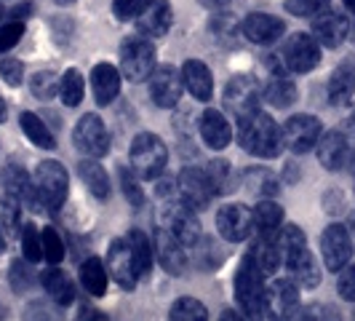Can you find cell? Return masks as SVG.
Segmentation results:
<instances>
[{
	"label": "cell",
	"instance_id": "6da1fadb",
	"mask_svg": "<svg viewBox=\"0 0 355 321\" xmlns=\"http://www.w3.org/2000/svg\"><path fill=\"white\" fill-rule=\"evenodd\" d=\"M278 244H281V257L294 279V284L302 289H315L320 284V268L315 257L307 252V238L300 225H286L278 231Z\"/></svg>",
	"mask_w": 355,
	"mask_h": 321
},
{
	"label": "cell",
	"instance_id": "7a4b0ae2",
	"mask_svg": "<svg viewBox=\"0 0 355 321\" xmlns=\"http://www.w3.org/2000/svg\"><path fill=\"white\" fill-rule=\"evenodd\" d=\"M238 142L257 158H275L284 150V134L267 113L257 110L238 121Z\"/></svg>",
	"mask_w": 355,
	"mask_h": 321
},
{
	"label": "cell",
	"instance_id": "3957f363",
	"mask_svg": "<svg viewBox=\"0 0 355 321\" xmlns=\"http://www.w3.org/2000/svg\"><path fill=\"white\" fill-rule=\"evenodd\" d=\"M235 300L243 308L249 321H262L267 316L265 303H267V286H265V273L254 263V257H246L238 273H235Z\"/></svg>",
	"mask_w": 355,
	"mask_h": 321
},
{
	"label": "cell",
	"instance_id": "277c9868",
	"mask_svg": "<svg viewBox=\"0 0 355 321\" xmlns=\"http://www.w3.org/2000/svg\"><path fill=\"white\" fill-rule=\"evenodd\" d=\"M33 185H35L40 206H46L49 212H59L64 206L67 193H70V177H67V169L59 160L37 163L35 174H33Z\"/></svg>",
	"mask_w": 355,
	"mask_h": 321
},
{
	"label": "cell",
	"instance_id": "5b68a950",
	"mask_svg": "<svg viewBox=\"0 0 355 321\" xmlns=\"http://www.w3.org/2000/svg\"><path fill=\"white\" fill-rule=\"evenodd\" d=\"M128 158H131V169L137 172L139 179H158L168 163V150L158 134L144 131V134L134 137Z\"/></svg>",
	"mask_w": 355,
	"mask_h": 321
},
{
	"label": "cell",
	"instance_id": "8992f818",
	"mask_svg": "<svg viewBox=\"0 0 355 321\" xmlns=\"http://www.w3.org/2000/svg\"><path fill=\"white\" fill-rule=\"evenodd\" d=\"M160 220H163V228L168 233H174L184 247H196L198 241H200V222H198L196 217V209L187 201H182L179 196L163 201Z\"/></svg>",
	"mask_w": 355,
	"mask_h": 321
},
{
	"label": "cell",
	"instance_id": "52a82bcc",
	"mask_svg": "<svg viewBox=\"0 0 355 321\" xmlns=\"http://www.w3.org/2000/svg\"><path fill=\"white\" fill-rule=\"evenodd\" d=\"M121 70L128 81H147L155 70V46L144 35H131L121 43Z\"/></svg>",
	"mask_w": 355,
	"mask_h": 321
},
{
	"label": "cell",
	"instance_id": "ba28073f",
	"mask_svg": "<svg viewBox=\"0 0 355 321\" xmlns=\"http://www.w3.org/2000/svg\"><path fill=\"white\" fill-rule=\"evenodd\" d=\"M259 102H262V86L254 75H235L225 86V105L238 121L257 113Z\"/></svg>",
	"mask_w": 355,
	"mask_h": 321
},
{
	"label": "cell",
	"instance_id": "9c48e42d",
	"mask_svg": "<svg viewBox=\"0 0 355 321\" xmlns=\"http://www.w3.org/2000/svg\"><path fill=\"white\" fill-rule=\"evenodd\" d=\"M281 134H284V145L291 153L304 156V153H310L318 145L320 134H323V124H320V118H315V115L300 113V115H291L281 126Z\"/></svg>",
	"mask_w": 355,
	"mask_h": 321
},
{
	"label": "cell",
	"instance_id": "30bf717a",
	"mask_svg": "<svg viewBox=\"0 0 355 321\" xmlns=\"http://www.w3.org/2000/svg\"><path fill=\"white\" fill-rule=\"evenodd\" d=\"M72 142L75 147L83 153V156H89V158H102L107 150H110V131H107L105 121L99 118V115H83L78 126H75V131H72Z\"/></svg>",
	"mask_w": 355,
	"mask_h": 321
},
{
	"label": "cell",
	"instance_id": "8fae6325",
	"mask_svg": "<svg viewBox=\"0 0 355 321\" xmlns=\"http://www.w3.org/2000/svg\"><path fill=\"white\" fill-rule=\"evenodd\" d=\"M284 65L288 72H310L313 67H318L320 62V46L318 40L307 33H294L284 43Z\"/></svg>",
	"mask_w": 355,
	"mask_h": 321
},
{
	"label": "cell",
	"instance_id": "7c38bea8",
	"mask_svg": "<svg viewBox=\"0 0 355 321\" xmlns=\"http://www.w3.org/2000/svg\"><path fill=\"white\" fill-rule=\"evenodd\" d=\"M267 316L272 321H291L300 311V286L294 279H275L267 286Z\"/></svg>",
	"mask_w": 355,
	"mask_h": 321
},
{
	"label": "cell",
	"instance_id": "4fadbf2b",
	"mask_svg": "<svg viewBox=\"0 0 355 321\" xmlns=\"http://www.w3.org/2000/svg\"><path fill=\"white\" fill-rule=\"evenodd\" d=\"M320 254H323V263L329 270H342V268L350 263L353 257V241H350V233L345 225L331 222L323 236H320Z\"/></svg>",
	"mask_w": 355,
	"mask_h": 321
},
{
	"label": "cell",
	"instance_id": "5bb4252c",
	"mask_svg": "<svg viewBox=\"0 0 355 321\" xmlns=\"http://www.w3.org/2000/svg\"><path fill=\"white\" fill-rule=\"evenodd\" d=\"M177 190H179V198L187 201L196 212L198 209H206V206L211 204V198L216 196L211 188V182H209V177H206V172L198 169V166H184V169L179 172Z\"/></svg>",
	"mask_w": 355,
	"mask_h": 321
},
{
	"label": "cell",
	"instance_id": "9a60e30c",
	"mask_svg": "<svg viewBox=\"0 0 355 321\" xmlns=\"http://www.w3.org/2000/svg\"><path fill=\"white\" fill-rule=\"evenodd\" d=\"M150 81V97L158 107H177L179 99H182V72L171 65H163V67H155L153 75L147 78Z\"/></svg>",
	"mask_w": 355,
	"mask_h": 321
},
{
	"label": "cell",
	"instance_id": "2e32d148",
	"mask_svg": "<svg viewBox=\"0 0 355 321\" xmlns=\"http://www.w3.org/2000/svg\"><path fill=\"white\" fill-rule=\"evenodd\" d=\"M105 268L107 273L115 279V284L128 289V292L139 281V273H137V265H134V257H131V249H128V241L125 238H115L110 244Z\"/></svg>",
	"mask_w": 355,
	"mask_h": 321
},
{
	"label": "cell",
	"instance_id": "e0dca14e",
	"mask_svg": "<svg viewBox=\"0 0 355 321\" xmlns=\"http://www.w3.org/2000/svg\"><path fill=\"white\" fill-rule=\"evenodd\" d=\"M171 22H174V14H171L168 0H147L142 11L137 14V30H139V35L155 40L171 30Z\"/></svg>",
	"mask_w": 355,
	"mask_h": 321
},
{
	"label": "cell",
	"instance_id": "ac0fdd59",
	"mask_svg": "<svg viewBox=\"0 0 355 321\" xmlns=\"http://www.w3.org/2000/svg\"><path fill=\"white\" fill-rule=\"evenodd\" d=\"M216 228L222 233V238H227L232 244L246 241L251 233H254L249 206H243V204H227V206H222L219 214H216Z\"/></svg>",
	"mask_w": 355,
	"mask_h": 321
},
{
	"label": "cell",
	"instance_id": "d6986e66",
	"mask_svg": "<svg viewBox=\"0 0 355 321\" xmlns=\"http://www.w3.org/2000/svg\"><path fill=\"white\" fill-rule=\"evenodd\" d=\"M284 33V19L270 17V14H249V17L243 19V24H241V35L251 40V43H257V46H270Z\"/></svg>",
	"mask_w": 355,
	"mask_h": 321
},
{
	"label": "cell",
	"instance_id": "ffe728a7",
	"mask_svg": "<svg viewBox=\"0 0 355 321\" xmlns=\"http://www.w3.org/2000/svg\"><path fill=\"white\" fill-rule=\"evenodd\" d=\"M155 254H158V263L163 265L166 273H171V276L184 273L187 249H184V244L179 241L177 236L168 233L166 228H158V233H155Z\"/></svg>",
	"mask_w": 355,
	"mask_h": 321
},
{
	"label": "cell",
	"instance_id": "44dd1931",
	"mask_svg": "<svg viewBox=\"0 0 355 321\" xmlns=\"http://www.w3.org/2000/svg\"><path fill=\"white\" fill-rule=\"evenodd\" d=\"M315 156H318L323 169L337 172L350 160V142L342 131H323L318 145H315Z\"/></svg>",
	"mask_w": 355,
	"mask_h": 321
},
{
	"label": "cell",
	"instance_id": "7402d4cb",
	"mask_svg": "<svg viewBox=\"0 0 355 321\" xmlns=\"http://www.w3.org/2000/svg\"><path fill=\"white\" fill-rule=\"evenodd\" d=\"M0 182H3V188H6V196L17 198L19 204H27L30 209H37V206H40L35 185H33V177H30L21 166H14V163L6 166L3 174H0Z\"/></svg>",
	"mask_w": 355,
	"mask_h": 321
},
{
	"label": "cell",
	"instance_id": "603a6c76",
	"mask_svg": "<svg viewBox=\"0 0 355 321\" xmlns=\"http://www.w3.org/2000/svg\"><path fill=\"white\" fill-rule=\"evenodd\" d=\"M350 33V24L342 14H318L313 19V38L318 40V46L326 49H337L345 43V38Z\"/></svg>",
	"mask_w": 355,
	"mask_h": 321
},
{
	"label": "cell",
	"instance_id": "cb8c5ba5",
	"mask_svg": "<svg viewBox=\"0 0 355 321\" xmlns=\"http://www.w3.org/2000/svg\"><path fill=\"white\" fill-rule=\"evenodd\" d=\"M182 83L187 86V91L196 97L198 102H209L214 94V78L211 70L198 62V59H187L182 65Z\"/></svg>",
	"mask_w": 355,
	"mask_h": 321
},
{
	"label": "cell",
	"instance_id": "d4e9b609",
	"mask_svg": "<svg viewBox=\"0 0 355 321\" xmlns=\"http://www.w3.org/2000/svg\"><path fill=\"white\" fill-rule=\"evenodd\" d=\"M200 137L211 150H225L232 140L230 121L219 110H206L200 115Z\"/></svg>",
	"mask_w": 355,
	"mask_h": 321
},
{
	"label": "cell",
	"instance_id": "484cf974",
	"mask_svg": "<svg viewBox=\"0 0 355 321\" xmlns=\"http://www.w3.org/2000/svg\"><path fill=\"white\" fill-rule=\"evenodd\" d=\"M91 89H94V97L99 105H110L121 94V72L107 62L96 65L91 70Z\"/></svg>",
	"mask_w": 355,
	"mask_h": 321
},
{
	"label": "cell",
	"instance_id": "4316f807",
	"mask_svg": "<svg viewBox=\"0 0 355 321\" xmlns=\"http://www.w3.org/2000/svg\"><path fill=\"white\" fill-rule=\"evenodd\" d=\"M251 225L259 236H278L281 225H284V209L272 198H262L251 209Z\"/></svg>",
	"mask_w": 355,
	"mask_h": 321
},
{
	"label": "cell",
	"instance_id": "83f0119b",
	"mask_svg": "<svg viewBox=\"0 0 355 321\" xmlns=\"http://www.w3.org/2000/svg\"><path fill=\"white\" fill-rule=\"evenodd\" d=\"M262 99H267L270 105L275 107H288L297 102V86H294V81L284 75V72H275V75H270V81L265 83V89H262Z\"/></svg>",
	"mask_w": 355,
	"mask_h": 321
},
{
	"label": "cell",
	"instance_id": "f1b7e54d",
	"mask_svg": "<svg viewBox=\"0 0 355 321\" xmlns=\"http://www.w3.org/2000/svg\"><path fill=\"white\" fill-rule=\"evenodd\" d=\"M251 257H254V263L259 265V270H262L265 276L275 273V270H278V265L284 263V257H281V244H278V236H259V238H257V244H254Z\"/></svg>",
	"mask_w": 355,
	"mask_h": 321
},
{
	"label": "cell",
	"instance_id": "f546056e",
	"mask_svg": "<svg viewBox=\"0 0 355 321\" xmlns=\"http://www.w3.org/2000/svg\"><path fill=\"white\" fill-rule=\"evenodd\" d=\"M355 94V67L339 65L329 78V102L331 105H347Z\"/></svg>",
	"mask_w": 355,
	"mask_h": 321
},
{
	"label": "cell",
	"instance_id": "4dcf8cb0",
	"mask_svg": "<svg viewBox=\"0 0 355 321\" xmlns=\"http://www.w3.org/2000/svg\"><path fill=\"white\" fill-rule=\"evenodd\" d=\"M40 281H43V289H46V292H49L59 305L75 303V286H72V281L67 279V273H64V270L51 268V270H46V273L40 276Z\"/></svg>",
	"mask_w": 355,
	"mask_h": 321
},
{
	"label": "cell",
	"instance_id": "1f68e13d",
	"mask_svg": "<svg viewBox=\"0 0 355 321\" xmlns=\"http://www.w3.org/2000/svg\"><path fill=\"white\" fill-rule=\"evenodd\" d=\"M107 279H110V273H107L105 263H102L99 257H89V260L80 265V284H83V289L89 292L91 297H102V295H105Z\"/></svg>",
	"mask_w": 355,
	"mask_h": 321
},
{
	"label": "cell",
	"instance_id": "d6a6232c",
	"mask_svg": "<svg viewBox=\"0 0 355 321\" xmlns=\"http://www.w3.org/2000/svg\"><path fill=\"white\" fill-rule=\"evenodd\" d=\"M78 174H80V179L86 182V188H89L96 198L110 196V177H107V172L102 169L99 160H94V158L80 160V163H78Z\"/></svg>",
	"mask_w": 355,
	"mask_h": 321
},
{
	"label": "cell",
	"instance_id": "836d02e7",
	"mask_svg": "<svg viewBox=\"0 0 355 321\" xmlns=\"http://www.w3.org/2000/svg\"><path fill=\"white\" fill-rule=\"evenodd\" d=\"M125 241H128V249H131V257H134V265H137V273H139V279L150 273V268H153V247H150V238L144 236L142 231H128L123 236Z\"/></svg>",
	"mask_w": 355,
	"mask_h": 321
},
{
	"label": "cell",
	"instance_id": "e575fe53",
	"mask_svg": "<svg viewBox=\"0 0 355 321\" xmlns=\"http://www.w3.org/2000/svg\"><path fill=\"white\" fill-rule=\"evenodd\" d=\"M19 124H21V131L27 134V140L37 147H43V150H53V134L51 129L43 124L40 118H37L35 113H21V118H19Z\"/></svg>",
	"mask_w": 355,
	"mask_h": 321
},
{
	"label": "cell",
	"instance_id": "d590c367",
	"mask_svg": "<svg viewBox=\"0 0 355 321\" xmlns=\"http://www.w3.org/2000/svg\"><path fill=\"white\" fill-rule=\"evenodd\" d=\"M203 172H206V177H209V182H211V188L216 196H225V193H230L232 188H235V177H232V169L227 160H222V158L209 160Z\"/></svg>",
	"mask_w": 355,
	"mask_h": 321
},
{
	"label": "cell",
	"instance_id": "8d00e7d4",
	"mask_svg": "<svg viewBox=\"0 0 355 321\" xmlns=\"http://www.w3.org/2000/svg\"><path fill=\"white\" fill-rule=\"evenodd\" d=\"M83 94H86V83H83V75L70 67L59 78V97L67 107H78L83 102Z\"/></svg>",
	"mask_w": 355,
	"mask_h": 321
},
{
	"label": "cell",
	"instance_id": "74e56055",
	"mask_svg": "<svg viewBox=\"0 0 355 321\" xmlns=\"http://www.w3.org/2000/svg\"><path fill=\"white\" fill-rule=\"evenodd\" d=\"M246 188L254 196L272 198L278 193V179H275V174H270L267 169H249L246 172Z\"/></svg>",
	"mask_w": 355,
	"mask_h": 321
},
{
	"label": "cell",
	"instance_id": "f35d334b",
	"mask_svg": "<svg viewBox=\"0 0 355 321\" xmlns=\"http://www.w3.org/2000/svg\"><path fill=\"white\" fill-rule=\"evenodd\" d=\"M171 321H209V311L196 297H179L171 305Z\"/></svg>",
	"mask_w": 355,
	"mask_h": 321
},
{
	"label": "cell",
	"instance_id": "ab89813d",
	"mask_svg": "<svg viewBox=\"0 0 355 321\" xmlns=\"http://www.w3.org/2000/svg\"><path fill=\"white\" fill-rule=\"evenodd\" d=\"M21 252H24L27 263L43 260V241H40V233L35 231V225H24L21 228Z\"/></svg>",
	"mask_w": 355,
	"mask_h": 321
},
{
	"label": "cell",
	"instance_id": "60d3db41",
	"mask_svg": "<svg viewBox=\"0 0 355 321\" xmlns=\"http://www.w3.org/2000/svg\"><path fill=\"white\" fill-rule=\"evenodd\" d=\"M40 241H43V260H49L51 265H59L64 260V244H62L59 233L53 228H46L40 233Z\"/></svg>",
	"mask_w": 355,
	"mask_h": 321
},
{
	"label": "cell",
	"instance_id": "b9f144b4",
	"mask_svg": "<svg viewBox=\"0 0 355 321\" xmlns=\"http://www.w3.org/2000/svg\"><path fill=\"white\" fill-rule=\"evenodd\" d=\"M118 177H121V190L125 193V198H128L134 206H142L144 193H142V185H139L137 172H134V169H128V166H123V169L118 172Z\"/></svg>",
	"mask_w": 355,
	"mask_h": 321
},
{
	"label": "cell",
	"instance_id": "7bdbcfd3",
	"mask_svg": "<svg viewBox=\"0 0 355 321\" xmlns=\"http://www.w3.org/2000/svg\"><path fill=\"white\" fill-rule=\"evenodd\" d=\"M331 0H286V11L294 17H318L329 8Z\"/></svg>",
	"mask_w": 355,
	"mask_h": 321
},
{
	"label": "cell",
	"instance_id": "ee69618b",
	"mask_svg": "<svg viewBox=\"0 0 355 321\" xmlns=\"http://www.w3.org/2000/svg\"><path fill=\"white\" fill-rule=\"evenodd\" d=\"M30 89L35 94L37 99H51L53 94L59 91V81H56V75L53 72H37L35 78H33V83H30Z\"/></svg>",
	"mask_w": 355,
	"mask_h": 321
},
{
	"label": "cell",
	"instance_id": "f6af8a7d",
	"mask_svg": "<svg viewBox=\"0 0 355 321\" xmlns=\"http://www.w3.org/2000/svg\"><path fill=\"white\" fill-rule=\"evenodd\" d=\"M337 292H339V297H342V300L355 303V263H347V265L339 270Z\"/></svg>",
	"mask_w": 355,
	"mask_h": 321
},
{
	"label": "cell",
	"instance_id": "bcb514c9",
	"mask_svg": "<svg viewBox=\"0 0 355 321\" xmlns=\"http://www.w3.org/2000/svg\"><path fill=\"white\" fill-rule=\"evenodd\" d=\"M24 35V24L21 22H8L0 27V54L11 51Z\"/></svg>",
	"mask_w": 355,
	"mask_h": 321
},
{
	"label": "cell",
	"instance_id": "7dc6e473",
	"mask_svg": "<svg viewBox=\"0 0 355 321\" xmlns=\"http://www.w3.org/2000/svg\"><path fill=\"white\" fill-rule=\"evenodd\" d=\"M0 78L8 83V86H21V78H24V65L19 59H3L0 62Z\"/></svg>",
	"mask_w": 355,
	"mask_h": 321
},
{
	"label": "cell",
	"instance_id": "c3c4849f",
	"mask_svg": "<svg viewBox=\"0 0 355 321\" xmlns=\"http://www.w3.org/2000/svg\"><path fill=\"white\" fill-rule=\"evenodd\" d=\"M147 0H112V14L118 22H128L137 19V14L142 11V6Z\"/></svg>",
	"mask_w": 355,
	"mask_h": 321
},
{
	"label": "cell",
	"instance_id": "681fc988",
	"mask_svg": "<svg viewBox=\"0 0 355 321\" xmlns=\"http://www.w3.org/2000/svg\"><path fill=\"white\" fill-rule=\"evenodd\" d=\"M11 284L17 286V289H24V286L30 284V276L24 270V263H14L11 265Z\"/></svg>",
	"mask_w": 355,
	"mask_h": 321
},
{
	"label": "cell",
	"instance_id": "f907efd6",
	"mask_svg": "<svg viewBox=\"0 0 355 321\" xmlns=\"http://www.w3.org/2000/svg\"><path fill=\"white\" fill-rule=\"evenodd\" d=\"M318 321H342L337 308H331V305H326L323 308V313H318Z\"/></svg>",
	"mask_w": 355,
	"mask_h": 321
},
{
	"label": "cell",
	"instance_id": "816d5d0a",
	"mask_svg": "<svg viewBox=\"0 0 355 321\" xmlns=\"http://www.w3.org/2000/svg\"><path fill=\"white\" fill-rule=\"evenodd\" d=\"M291 321H318V313L313 308H304V311H297V316Z\"/></svg>",
	"mask_w": 355,
	"mask_h": 321
},
{
	"label": "cell",
	"instance_id": "f5cc1de1",
	"mask_svg": "<svg viewBox=\"0 0 355 321\" xmlns=\"http://www.w3.org/2000/svg\"><path fill=\"white\" fill-rule=\"evenodd\" d=\"M219 321H246L238 311H232V308H227V311H222V316H219Z\"/></svg>",
	"mask_w": 355,
	"mask_h": 321
},
{
	"label": "cell",
	"instance_id": "db71d44e",
	"mask_svg": "<svg viewBox=\"0 0 355 321\" xmlns=\"http://www.w3.org/2000/svg\"><path fill=\"white\" fill-rule=\"evenodd\" d=\"M230 0H200V6H206V8H222V6H227Z\"/></svg>",
	"mask_w": 355,
	"mask_h": 321
},
{
	"label": "cell",
	"instance_id": "11a10c76",
	"mask_svg": "<svg viewBox=\"0 0 355 321\" xmlns=\"http://www.w3.org/2000/svg\"><path fill=\"white\" fill-rule=\"evenodd\" d=\"M6 121V102H3V97H0V124Z\"/></svg>",
	"mask_w": 355,
	"mask_h": 321
},
{
	"label": "cell",
	"instance_id": "9f6ffc18",
	"mask_svg": "<svg viewBox=\"0 0 355 321\" xmlns=\"http://www.w3.org/2000/svg\"><path fill=\"white\" fill-rule=\"evenodd\" d=\"M350 222H353V231H347V233H350V241H353V249H355V214H353V220H350Z\"/></svg>",
	"mask_w": 355,
	"mask_h": 321
},
{
	"label": "cell",
	"instance_id": "6f0895ef",
	"mask_svg": "<svg viewBox=\"0 0 355 321\" xmlns=\"http://www.w3.org/2000/svg\"><path fill=\"white\" fill-rule=\"evenodd\" d=\"M6 249V238H3V228H0V252Z\"/></svg>",
	"mask_w": 355,
	"mask_h": 321
},
{
	"label": "cell",
	"instance_id": "680465c9",
	"mask_svg": "<svg viewBox=\"0 0 355 321\" xmlns=\"http://www.w3.org/2000/svg\"><path fill=\"white\" fill-rule=\"evenodd\" d=\"M345 6H347L350 11H355V0H345Z\"/></svg>",
	"mask_w": 355,
	"mask_h": 321
},
{
	"label": "cell",
	"instance_id": "91938a15",
	"mask_svg": "<svg viewBox=\"0 0 355 321\" xmlns=\"http://www.w3.org/2000/svg\"><path fill=\"white\" fill-rule=\"evenodd\" d=\"M53 3H59V6H67V3H75V0H53Z\"/></svg>",
	"mask_w": 355,
	"mask_h": 321
},
{
	"label": "cell",
	"instance_id": "94428289",
	"mask_svg": "<svg viewBox=\"0 0 355 321\" xmlns=\"http://www.w3.org/2000/svg\"><path fill=\"white\" fill-rule=\"evenodd\" d=\"M0 17H3V8H0Z\"/></svg>",
	"mask_w": 355,
	"mask_h": 321
},
{
	"label": "cell",
	"instance_id": "6125c7cd",
	"mask_svg": "<svg viewBox=\"0 0 355 321\" xmlns=\"http://www.w3.org/2000/svg\"><path fill=\"white\" fill-rule=\"evenodd\" d=\"M353 321H355V316H353Z\"/></svg>",
	"mask_w": 355,
	"mask_h": 321
},
{
	"label": "cell",
	"instance_id": "be15d7a7",
	"mask_svg": "<svg viewBox=\"0 0 355 321\" xmlns=\"http://www.w3.org/2000/svg\"><path fill=\"white\" fill-rule=\"evenodd\" d=\"M353 172H355V169H353Z\"/></svg>",
	"mask_w": 355,
	"mask_h": 321
}]
</instances>
